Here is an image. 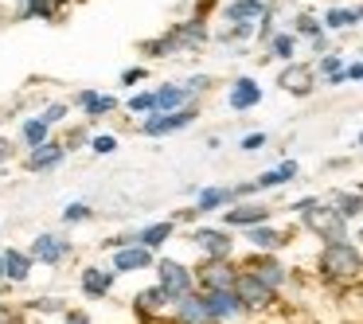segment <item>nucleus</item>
Wrapping results in <instances>:
<instances>
[{"label": "nucleus", "instance_id": "obj_41", "mask_svg": "<svg viewBox=\"0 0 363 324\" xmlns=\"http://www.w3.org/2000/svg\"><path fill=\"white\" fill-rule=\"evenodd\" d=\"M184 86H188V94L199 102V94H207V90H215V79H211V74H191V79H184Z\"/></svg>", "mask_w": 363, "mask_h": 324}, {"label": "nucleus", "instance_id": "obj_40", "mask_svg": "<svg viewBox=\"0 0 363 324\" xmlns=\"http://www.w3.org/2000/svg\"><path fill=\"white\" fill-rule=\"evenodd\" d=\"M141 82H149V67H125L121 71V86L125 90H141Z\"/></svg>", "mask_w": 363, "mask_h": 324}, {"label": "nucleus", "instance_id": "obj_54", "mask_svg": "<svg viewBox=\"0 0 363 324\" xmlns=\"http://www.w3.org/2000/svg\"><path fill=\"white\" fill-rule=\"evenodd\" d=\"M355 145H359V149H363V129H359V137H355Z\"/></svg>", "mask_w": 363, "mask_h": 324}, {"label": "nucleus", "instance_id": "obj_14", "mask_svg": "<svg viewBox=\"0 0 363 324\" xmlns=\"http://www.w3.org/2000/svg\"><path fill=\"white\" fill-rule=\"evenodd\" d=\"M168 35H172L180 55H196V51H203L207 43H211V24H207L203 16H188V20L168 28Z\"/></svg>", "mask_w": 363, "mask_h": 324}, {"label": "nucleus", "instance_id": "obj_20", "mask_svg": "<svg viewBox=\"0 0 363 324\" xmlns=\"http://www.w3.org/2000/svg\"><path fill=\"white\" fill-rule=\"evenodd\" d=\"M199 297H203V305H207L215 324H238L246 316L238 297H235V289H215V293H199Z\"/></svg>", "mask_w": 363, "mask_h": 324}, {"label": "nucleus", "instance_id": "obj_11", "mask_svg": "<svg viewBox=\"0 0 363 324\" xmlns=\"http://www.w3.org/2000/svg\"><path fill=\"white\" fill-rule=\"evenodd\" d=\"M129 313H133L137 324H168L172 305H168V297L157 285H145V289H137L133 297H129Z\"/></svg>", "mask_w": 363, "mask_h": 324}, {"label": "nucleus", "instance_id": "obj_38", "mask_svg": "<svg viewBox=\"0 0 363 324\" xmlns=\"http://www.w3.org/2000/svg\"><path fill=\"white\" fill-rule=\"evenodd\" d=\"M118 145H121L118 133H90V145H86V149L94 152V157H110V152H118Z\"/></svg>", "mask_w": 363, "mask_h": 324}, {"label": "nucleus", "instance_id": "obj_21", "mask_svg": "<svg viewBox=\"0 0 363 324\" xmlns=\"http://www.w3.org/2000/svg\"><path fill=\"white\" fill-rule=\"evenodd\" d=\"M176 238V219H152L145 227H137V246H145L149 254H164V246Z\"/></svg>", "mask_w": 363, "mask_h": 324}, {"label": "nucleus", "instance_id": "obj_25", "mask_svg": "<svg viewBox=\"0 0 363 324\" xmlns=\"http://www.w3.org/2000/svg\"><path fill=\"white\" fill-rule=\"evenodd\" d=\"M74 106L82 110L86 121H98V118H110L118 110V94H106V90H79L74 94Z\"/></svg>", "mask_w": 363, "mask_h": 324}, {"label": "nucleus", "instance_id": "obj_49", "mask_svg": "<svg viewBox=\"0 0 363 324\" xmlns=\"http://www.w3.org/2000/svg\"><path fill=\"white\" fill-rule=\"evenodd\" d=\"M215 4H219V0H196V9H191V16H203V20H207V12H211Z\"/></svg>", "mask_w": 363, "mask_h": 324}, {"label": "nucleus", "instance_id": "obj_39", "mask_svg": "<svg viewBox=\"0 0 363 324\" xmlns=\"http://www.w3.org/2000/svg\"><path fill=\"white\" fill-rule=\"evenodd\" d=\"M67 113H71V106H67V102H48V106H43L40 118L48 121L51 129H55V125H63V121H67Z\"/></svg>", "mask_w": 363, "mask_h": 324}, {"label": "nucleus", "instance_id": "obj_53", "mask_svg": "<svg viewBox=\"0 0 363 324\" xmlns=\"http://www.w3.org/2000/svg\"><path fill=\"white\" fill-rule=\"evenodd\" d=\"M355 301H359V308H363V281L355 285Z\"/></svg>", "mask_w": 363, "mask_h": 324}, {"label": "nucleus", "instance_id": "obj_15", "mask_svg": "<svg viewBox=\"0 0 363 324\" xmlns=\"http://www.w3.org/2000/svg\"><path fill=\"white\" fill-rule=\"evenodd\" d=\"M320 86L316 82V71H313V63H285L281 71H277V90L281 94H289V98H308L313 90Z\"/></svg>", "mask_w": 363, "mask_h": 324}, {"label": "nucleus", "instance_id": "obj_16", "mask_svg": "<svg viewBox=\"0 0 363 324\" xmlns=\"http://www.w3.org/2000/svg\"><path fill=\"white\" fill-rule=\"evenodd\" d=\"M242 242L250 246V254H281L293 242V230L277 227V223H262V227L242 230Z\"/></svg>", "mask_w": 363, "mask_h": 324}, {"label": "nucleus", "instance_id": "obj_3", "mask_svg": "<svg viewBox=\"0 0 363 324\" xmlns=\"http://www.w3.org/2000/svg\"><path fill=\"white\" fill-rule=\"evenodd\" d=\"M188 242L199 250V258H211V262H230L238 250L235 230L219 227V223H199V227H191Z\"/></svg>", "mask_w": 363, "mask_h": 324}, {"label": "nucleus", "instance_id": "obj_51", "mask_svg": "<svg viewBox=\"0 0 363 324\" xmlns=\"http://www.w3.org/2000/svg\"><path fill=\"white\" fill-rule=\"evenodd\" d=\"M352 242H355V246H359V250H363V227H355V230H352Z\"/></svg>", "mask_w": 363, "mask_h": 324}, {"label": "nucleus", "instance_id": "obj_10", "mask_svg": "<svg viewBox=\"0 0 363 324\" xmlns=\"http://www.w3.org/2000/svg\"><path fill=\"white\" fill-rule=\"evenodd\" d=\"M262 223H274V207L262 203V199H238L235 207H227V211H223V223H219V227L242 235V230L262 227Z\"/></svg>", "mask_w": 363, "mask_h": 324}, {"label": "nucleus", "instance_id": "obj_30", "mask_svg": "<svg viewBox=\"0 0 363 324\" xmlns=\"http://www.w3.org/2000/svg\"><path fill=\"white\" fill-rule=\"evenodd\" d=\"M51 137H55V129L48 125V121L40 118V113H32V118L20 121V145H24V152L40 149V145H48Z\"/></svg>", "mask_w": 363, "mask_h": 324}, {"label": "nucleus", "instance_id": "obj_22", "mask_svg": "<svg viewBox=\"0 0 363 324\" xmlns=\"http://www.w3.org/2000/svg\"><path fill=\"white\" fill-rule=\"evenodd\" d=\"M152 262H157V254H149L145 246H125V250H113L110 254V269L118 277L125 274H145V269H152Z\"/></svg>", "mask_w": 363, "mask_h": 324}, {"label": "nucleus", "instance_id": "obj_44", "mask_svg": "<svg viewBox=\"0 0 363 324\" xmlns=\"http://www.w3.org/2000/svg\"><path fill=\"white\" fill-rule=\"evenodd\" d=\"M266 145H269V137H266V133H262V129H258V133H246L242 141H238V149H242V152H262V149H266Z\"/></svg>", "mask_w": 363, "mask_h": 324}, {"label": "nucleus", "instance_id": "obj_52", "mask_svg": "<svg viewBox=\"0 0 363 324\" xmlns=\"http://www.w3.org/2000/svg\"><path fill=\"white\" fill-rule=\"evenodd\" d=\"M352 9H355V20L363 24V0H359V4H352Z\"/></svg>", "mask_w": 363, "mask_h": 324}, {"label": "nucleus", "instance_id": "obj_31", "mask_svg": "<svg viewBox=\"0 0 363 324\" xmlns=\"http://www.w3.org/2000/svg\"><path fill=\"white\" fill-rule=\"evenodd\" d=\"M20 20H43V24H55L63 16V0H24L16 12Z\"/></svg>", "mask_w": 363, "mask_h": 324}, {"label": "nucleus", "instance_id": "obj_23", "mask_svg": "<svg viewBox=\"0 0 363 324\" xmlns=\"http://www.w3.org/2000/svg\"><path fill=\"white\" fill-rule=\"evenodd\" d=\"M35 274V262L24 246H4V281L16 289V285H28Z\"/></svg>", "mask_w": 363, "mask_h": 324}, {"label": "nucleus", "instance_id": "obj_45", "mask_svg": "<svg viewBox=\"0 0 363 324\" xmlns=\"http://www.w3.org/2000/svg\"><path fill=\"white\" fill-rule=\"evenodd\" d=\"M59 324H94V316H90L86 308H71V305H67V313L59 316Z\"/></svg>", "mask_w": 363, "mask_h": 324}, {"label": "nucleus", "instance_id": "obj_35", "mask_svg": "<svg viewBox=\"0 0 363 324\" xmlns=\"http://www.w3.org/2000/svg\"><path fill=\"white\" fill-rule=\"evenodd\" d=\"M59 219H63V227H82V223L94 219V207H90L86 199H71V203L59 211Z\"/></svg>", "mask_w": 363, "mask_h": 324}, {"label": "nucleus", "instance_id": "obj_26", "mask_svg": "<svg viewBox=\"0 0 363 324\" xmlns=\"http://www.w3.org/2000/svg\"><path fill=\"white\" fill-rule=\"evenodd\" d=\"M168 324H215V320H211V313H207L203 297H199V289H196L191 297H184V301H176V305H172Z\"/></svg>", "mask_w": 363, "mask_h": 324}, {"label": "nucleus", "instance_id": "obj_6", "mask_svg": "<svg viewBox=\"0 0 363 324\" xmlns=\"http://www.w3.org/2000/svg\"><path fill=\"white\" fill-rule=\"evenodd\" d=\"M28 254H32L35 266L59 269V266H67V262L74 258V242L67 235H59V230H40V235L28 242Z\"/></svg>", "mask_w": 363, "mask_h": 324}, {"label": "nucleus", "instance_id": "obj_9", "mask_svg": "<svg viewBox=\"0 0 363 324\" xmlns=\"http://www.w3.org/2000/svg\"><path fill=\"white\" fill-rule=\"evenodd\" d=\"M199 102H191V106H184V110H176V113H149V118H141L137 121V133H145V137H172V133H184V129H191L199 121Z\"/></svg>", "mask_w": 363, "mask_h": 324}, {"label": "nucleus", "instance_id": "obj_13", "mask_svg": "<svg viewBox=\"0 0 363 324\" xmlns=\"http://www.w3.org/2000/svg\"><path fill=\"white\" fill-rule=\"evenodd\" d=\"M191 269H196V289H199V293L235 289V277H238V258H230V262H211V258H199Z\"/></svg>", "mask_w": 363, "mask_h": 324}, {"label": "nucleus", "instance_id": "obj_17", "mask_svg": "<svg viewBox=\"0 0 363 324\" xmlns=\"http://www.w3.org/2000/svg\"><path fill=\"white\" fill-rule=\"evenodd\" d=\"M238 196H235V184H211V188H199L196 199H191V211H196V219H203V215H215V211H227V207H235Z\"/></svg>", "mask_w": 363, "mask_h": 324}, {"label": "nucleus", "instance_id": "obj_4", "mask_svg": "<svg viewBox=\"0 0 363 324\" xmlns=\"http://www.w3.org/2000/svg\"><path fill=\"white\" fill-rule=\"evenodd\" d=\"M238 269L254 274L262 285H269L277 297H281V293L293 285V266L281 258V254H246V258L238 262Z\"/></svg>", "mask_w": 363, "mask_h": 324}, {"label": "nucleus", "instance_id": "obj_34", "mask_svg": "<svg viewBox=\"0 0 363 324\" xmlns=\"http://www.w3.org/2000/svg\"><path fill=\"white\" fill-rule=\"evenodd\" d=\"M293 35H297V40H320V35H328L324 32V24H320V16H316V12H297V16H293V28H289Z\"/></svg>", "mask_w": 363, "mask_h": 324}, {"label": "nucleus", "instance_id": "obj_1", "mask_svg": "<svg viewBox=\"0 0 363 324\" xmlns=\"http://www.w3.org/2000/svg\"><path fill=\"white\" fill-rule=\"evenodd\" d=\"M313 277L332 293H347L363 281V250L347 238V242H328L316 250L313 258Z\"/></svg>", "mask_w": 363, "mask_h": 324}, {"label": "nucleus", "instance_id": "obj_19", "mask_svg": "<svg viewBox=\"0 0 363 324\" xmlns=\"http://www.w3.org/2000/svg\"><path fill=\"white\" fill-rule=\"evenodd\" d=\"M71 157L67 152V145H63V137H51L48 145H40V149H32V152H24V168L32 176H43V172H55L63 160Z\"/></svg>", "mask_w": 363, "mask_h": 324}, {"label": "nucleus", "instance_id": "obj_50", "mask_svg": "<svg viewBox=\"0 0 363 324\" xmlns=\"http://www.w3.org/2000/svg\"><path fill=\"white\" fill-rule=\"evenodd\" d=\"M9 289H12V285L4 281V246H0V297H4V293H9Z\"/></svg>", "mask_w": 363, "mask_h": 324}, {"label": "nucleus", "instance_id": "obj_7", "mask_svg": "<svg viewBox=\"0 0 363 324\" xmlns=\"http://www.w3.org/2000/svg\"><path fill=\"white\" fill-rule=\"evenodd\" d=\"M235 297H238V305H242L246 316H266V313H274L277 301H281L269 285H262L258 277L246 274V269H238V277H235Z\"/></svg>", "mask_w": 363, "mask_h": 324}, {"label": "nucleus", "instance_id": "obj_48", "mask_svg": "<svg viewBox=\"0 0 363 324\" xmlns=\"http://www.w3.org/2000/svg\"><path fill=\"white\" fill-rule=\"evenodd\" d=\"M12 157H16V145H12L9 137H0V168H9Z\"/></svg>", "mask_w": 363, "mask_h": 324}, {"label": "nucleus", "instance_id": "obj_2", "mask_svg": "<svg viewBox=\"0 0 363 324\" xmlns=\"http://www.w3.org/2000/svg\"><path fill=\"white\" fill-rule=\"evenodd\" d=\"M152 285L168 297V305H176V301H184V297L196 293V269H191L188 262H180V258L160 254V258L152 262Z\"/></svg>", "mask_w": 363, "mask_h": 324}, {"label": "nucleus", "instance_id": "obj_29", "mask_svg": "<svg viewBox=\"0 0 363 324\" xmlns=\"http://www.w3.org/2000/svg\"><path fill=\"white\" fill-rule=\"evenodd\" d=\"M344 67H347V59L340 55V51H328V55H320L313 63V71H316V82L320 86H344Z\"/></svg>", "mask_w": 363, "mask_h": 324}, {"label": "nucleus", "instance_id": "obj_18", "mask_svg": "<svg viewBox=\"0 0 363 324\" xmlns=\"http://www.w3.org/2000/svg\"><path fill=\"white\" fill-rule=\"evenodd\" d=\"M262 98H266V90H262V82L254 79V74H238V79L227 86V106H230L235 113H250V110H258Z\"/></svg>", "mask_w": 363, "mask_h": 324}, {"label": "nucleus", "instance_id": "obj_36", "mask_svg": "<svg viewBox=\"0 0 363 324\" xmlns=\"http://www.w3.org/2000/svg\"><path fill=\"white\" fill-rule=\"evenodd\" d=\"M125 110L137 113V118H149V113H157V94H152V86H149V90H133V94H129V102H125Z\"/></svg>", "mask_w": 363, "mask_h": 324}, {"label": "nucleus", "instance_id": "obj_46", "mask_svg": "<svg viewBox=\"0 0 363 324\" xmlns=\"http://www.w3.org/2000/svg\"><path fill=\"white\" fill-rule=\"evenodd\" d=\"M63 145H67V152H71V149H86V145H90V133H86V129H71Z\"/></svg>", "mask_w": 363, "mask_h": 324}, {"label": "nucleus", "instance_id": "obj_37", "mask_svg": "<svg viewBox=\"0 0 363 324\" xmlns=\"http://www.w3.org/2000/svg\"><path fill=\"white\" fill-rule=\"evenodd\" d=\"M24 313H40V316H63L67 313V301L63 297H35L24 305Z\"/></svg>", "mask_w": 363, "mask_h": 324}, {"label": "nucleus", "instance_id": "obj_24", "mask_svg": "<svg viewBox=\"0 0 363 324\" xmlns=\"http://www.w3.org/2000/svg\"><path fill=\"white\" fill-rule=\"evenodd\" d=\"M324 203H328L344 223H359L363 219V191L359 188H336V191L324 196Z\"/></svg>", "mask_w": 363, "mask_h": 324}, {"label": "nucleus", "instance_id": "obj_8", "mask_svg": "<svg viewBox=\"0 0 363 324\" xmlns=\"http://www.w3.org/2000/svg\"><path fill=\"white\" fill-rule=\"evenodd\" d=\"M274 12V4L269 0H227L223 4V28H230V32H254L258 35V24Z\"/></svg>", "mask_w": 363, "mask_h": 324}, {"label": "nucleus", "instance_id": "obj_47", "mask_svg": "<svg viewBox=\"0 0 363 324\" xmlns=\"http://www.w3.org/2000/svg\"><path fill=\"white\" fill-rule=\"evenodd\" d=\"M344 79L347 82H363V59H352V63L344 67Z\"/></svg>", "mask_w": 363, "mask_h": 324}, {"label": "nucleus", "instance_id": "obj_27", "mask_svg": "<svg viewBox=\"0 0 363 324\" xmlns=\"http://www.w3.org/2000/svg\"><path fill=\"white\" fill-rule=\"evenodd\" d=\"M152 94H157V113H176V110L196 102V98L188 94V86H184V79L180 82H160V86H152Z\"/></svg>", "mask_w": 363, "mask_h": 324}, {"label": "nucleus", "instance_id": "obj_55", "mask_svg": "<svg viewBox=\"0 0 363 324\" xmlns=\"http://www.w3.org/2000/svg\"><path fill=\"white\" fill-rule=\"evenodd\" d=\"M0 180H4V168H0Z\"/></svg>", "mask_w": 363, "mask_h": 324}, {"label": "nucleus", "instance_id": "obj_42", "mask_svg": "<svg viewBox=\"0 0 363 324\" xmlns=\"http://www.w3.org/2000/svg\"><path fill=\"white\" fill-rule=\"evenodd\" d=\"M125 246H137V230H121V235H110L102 238V250H125Z\"/></svg>", "mask_w": 363, "mask_h": 324}, {"label": "nucleus", "instance_id": "obj_43", "mask_svg": "<svg viewBox=\"0 0 363 324\" xmlns=\"http://www.w3.org/2000/svg\"><path fill=\"white\" fill-rule=\"evenodd\" d=\"M316 203H320V196H301V199H293V203L289 207H285V211H289L293 215V219H305V215L308 211H313V207Z\"/></svg>", "mask_w": 363, "mask_h": 324}, {"label": "nucleus", "instance_id": "obj_5", "mask_svg": "<svg viewBox=\"0 0 363 324\" xmlns=\"http://www.w3.org/2000/svg\"><path fill=\"white\" fill-rule=\"evenodd\" d=\"M297 223H301V230H308V235H313L320 246H328V242H347V238H352V223L340 219V215L332 211L324 199L305 215V219H297Z\"/></svg>", "mask_w": 363, "mask_h": 324}, {"label": "nucleus", "instance_id": "obj_32", "mask_svg": "<svg viewBox=\"0 0 363 324\" xmlns=\"http://www.w3.org/2000/svg\"><path fill=\"white\" fill-rule=\"evenodd\" d=\"M320 24H324V32H328V35H340V32H352L359 20H355L352 4H332V9H324Z\"/></svg>", "mask_w": 363, "mask_h": 324}, {"label": "nucleus", "instance_id": "obj_33", "mask_svg": "<svg viewBox=\"0 0 363 324\" xmlns=\"http://www.w3.org/2000/svg\"><path fill=\"white\" fill-rule=\"evenodd\" d=\"M266 59H277V63H293L297 59V35L285 28V32H274L269 35V43H266Z\"/></svg>", "mask_w": 363, "mask_h": 324}, {"label": "nucleus", "instance_id": "obj_28", "mask_svg": "<svg viewBox=\"0 0 363 324\" xmlns=\"http://www.w3.org/2000/svg\"><path fill=\"white\" fill-rule=\"evenodd\" d=\"M297 176H301V164H297V160H281V164L266 168L262 176H254V188H258V196H262V191H274V188L293 184Z\"/></svg>", "mask_w": 363, "mask_h": 324}, {"label": "nucleus", "instance_id": "obj_12", "mask_svg": "<svg viewBox=\"0 0 363 324\" xmlns=\"http://www.w3.org/2000/svg\"><path fill=\"white\" fill-rule=\"evenodd\" d=\"M113 289H118V274L110 269V262H86L79 269V293L86 301H106L113 297Z\"/></svg>", "mask_w": 363, "mask_h": 324}]
</instances>
